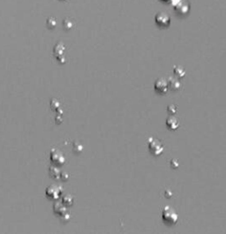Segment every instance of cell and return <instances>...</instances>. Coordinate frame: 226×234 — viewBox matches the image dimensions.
<instances>
[{"instance_id":"8","label":"cell","mask_w":226,"mask_h":234,"mask_svg":"<svg viewBox=\"0 0 226 234\" xmlns=\"http://www.w3.org/2000/svg\"><path fill=\"white\" fill-rule=\"evenodd\" d=\"M167 82H168V88L171 91H177L181 87V84L180 82L178 81V80H177L176 78H172V77H170L168 80H167Z\"/></svg>"},{"instance_id":"11","label":"cell","mask_w":226,"mask_h":234,"mask_svg":"<svg viewBox=\"0 0 226 234\" xmlns=\"http://www.w3.org/2000/svg\"><path fill=\"white\" fill-rule=\"evenodd\" d=\"M64 28L65 29H72V27H73V22L70 21V19L69 18H66L64 21Z\"/></svg>"},{"instance_id":"4","label":"cell","mask_w":226,"mask_h":234,"mask_svg":"<svg viewBox=\"0 0 226 234\" xmlns=\"http://www.w3.org/2000/svg\"><path fill=\"white\" fill-rule=\"evenodd\" d=\"M155 91L159 95H165L168 91V82L164 78H159L155 80L154 85Z\"/></svg>"},{"instance_id":"7","label":"cell","mask_w":226,"mask_h":234,"mask_svg":"<svg viewBox=\"0 0 226 234\" xmlns=\"http://www.w3.org/2000/svg\"><path fill=\"white\" fill-rule=\"evenodd\" d=\"M59 194H60V191L59 189L57 188V186L56 185H51L48 187L47 191H46V195L49 197V199H57L59 197Z\"/></svg>"},{"instance_id":"6","label":"cell","mask_w":226,"mask_h":234,"mask_svg":"<svg viewBox=\"0 0 226 234\" xmlns=\"http://www.w3.org/2000/svg\"><path fill=\"white\" fill-rule=\"evenodd\" d=\"M166 127L171 131H175L179 127V121L175 117L170 116L166 119Z\"/></svg>"},{"instance_id":"10","label":"cell","mask_w":226,"mask_h":234,"mask_svg":"<svg viewBox=\"0 0 226 234\" xmlns=\"http://www.w3.org/2000/svg\"><path fill=\"white\" fill-rule=\"evenodd\" d=\"M47 26L49 29H55L56 26V21L55 18H49L47 21Z\"/></svg>"},{"instance_id":"3","label":"cell","mask_w":226,"mask_h":234,"mask_svg":"<svg viewBox=\"0 0 226 234\" xmlns=\"http://www.w3.org/2000/svg\"><path fill=\"white\" fill-rule=\"evenodd\" d=\"M155 21L156 25L160 28H167L170 24V18L164 12H160L155 14Z\"/></svg>"},{"instance_id":"5","label":"cell","mask_w":226,"mask_h":234,"mask_svg":"<svg viewBox=\"0 0 226 234\" xmlns=\"http://www.w3.org/2000/svg\"><path fill=\"white\" fill-rule=\"evenodd\" d=\"M50 161L55 166H61L64 163V157L57 150H52L50 152Z\"/></svg>"},{"instance_id":"2","label":"cell","mask_w":226,"mask_h":234,"mask_svg":"<svg viewBox=\"0 0 226 234\" xmlns=\"http://www.w3.org/2000/svg\"><path fill=\"white\" fill-rule=\"evenodd\" d=\"M148 150L150 152V154H152L153 156H160L163 152V145L160 141H158L157 139H155L153 137H150L148 141Z\"/></svg>"},{"instance_id":"12","label":"cell","mask_w":226,"mask_h":234,"mask_svg":"<svg viewBox=\"0 0 226 234\" xmlns=\"http://www.w3.org/2000/svg\"><path fill=\"white\" fill-rule=\"evenodd\" d=\"M167 111L168 113L170 114V115H173L177 112V107L174 105V104H170V105H168L167 107Z\"/></svg>"},{"instance_id":"1","label":"cell","mask_w":226,"mask_h":234,"mask_svg":"<svg viewBox=\"0 0 226 234\" xmlns=\"http://www.w3.org/2000/svg\"><path fill=\"white\" fill-rule=\"evenodd\" d=\"M177 214L170 206H165L162 210V219L163 223L167 225L176 224L177 222Z\"/></svg>"},{"instance_id":"9","label":"cell","mask_w":226,"mask_h":234,"mask_svg":"<svg viewBox=\"0 0 226 234\" xmlns=\"http://www.w3.org/2000/svg\"><path fill=\"white\" fill-rule=\"evenodd\" d=\"M173 72L174 74L177 76L178 78H183L185 74V72L184 70V68L182 66H179V65H176L174 66V69H173Z\"/></svg>"},{"instance_id":"13","label":"cell","mask_w":226,"mask_h":234,"mask_svg":"<svg viewBox=\"0 0 226 234\" xmlns=\"http://www.w3.org/2000/svg\"><path fill=\"white\" fill-rule=\"evenodd\" d=\"M170 166H171L173 169H177V168L178 167V163L177 162V160L172 159V160L170 161Z\"/></svg>"},{"instance_id":"14","label":"cell","mask_w":226,"mask_h":234,"mask_svg":"<svg viewBox=\"0 0 226 234\" xmlns=\"http://www.w3.org/2000/svg\"><path fill=\"white\" fill-rule=\"evenodd\" d=\"M162 1H163V2H169L170 0H162Z\"/></svg>"}]
</instances>
